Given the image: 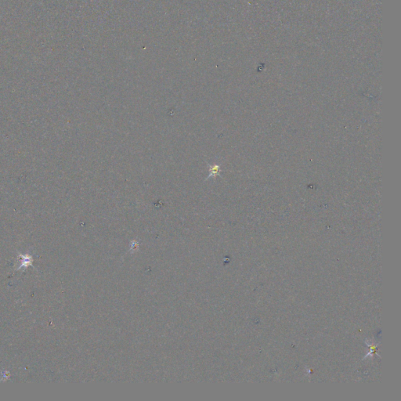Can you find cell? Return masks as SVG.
<instances>
[{
    "label": "cell",
    "instance_id": "2",
    "mask_svg": "<svg viewBox=\"0 0 401 401\" xmlns=\"http://www.w3.org/2000/svg\"><path fill=\"white\" fill-rule=\"evenodd\" d=\"M209 176H212V175H216L219 174V165H214L213 167H211L209 170Z\"/></svg>",
    "mask_w": 401,
    "mask_h": 401
},
{
    "label": "cell",
    "instance_id": "1",
    "mask_svg": "<svg viewBox=\"0 0 401 401\" xmlns=\"http://www.w3.org/2000/svg\"><path fill=\"white\" fill-rule=\"evenodd\" d=\"M18 257L20 258H21V262H20V266H19V267L17 268V269H20V268L23 267V266L27 267V266H31V265H32L31 263H32L33 259H32V258H31V255H19Z\"/></svg>",
    "mask_w": 401,
    "mask_h": 401
}]
</instances>
